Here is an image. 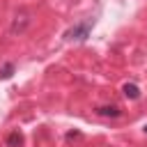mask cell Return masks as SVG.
Masks as SVG:
<instances>
[{"mask_svg": "<svg viewBox=\"0 0 147 147\" xmlns=\"http://www.w3.org/2000/svg\"><path fill=\"white\" fill-rule=\"evenodd\" d=\"M92 25H94V21H92V18H87V21H83V23L74 25L64 37H67V39H76V41H85V39H87V34H90V30H92Z\"/></svg>", "mask_w": 147, "mask_h": 147, "instance_id": "cell-1", "label": "cell"}, {"mask_svg": "<svg viewBox=\"0 0 147 147\" xmlns=\"http://www.w3.org/2000/svg\"><path fill=\"white\" fill-rule=\"evenodd\" d=\"M122 92H124L126 99H138V96H140V87H138L136 83H126V85L122 87Z\"/></svg>", "mask_w": 147, "mask_h": 147, "instance_id": "cell-2", "label": "cell"}, {"mask_svg": "<svg viewBox=\"0 0 147 147\" xmlns=\"http://www.w3.org/2000/svg\"><path fill=\"white\" fill-rule=\"evenodd\" d=\"M96 113H99V115H103V117H119V115H122L117 106H99V108H96Z\"/></svg>", "mask_w": 147, "mask_h": 147, "instance_id": "cell-3", "label": "cell"}, {"mask_svg": "<svg viewBox=\"0 0 147 147\" xmlns=\"http://www.w3.org/2000/svg\"><path fill=\"white\" fill-rule=\"evenodd\" d=\"M21 142H23V136H21L18 131H11V133L7 136V145H9V147H21Z\"/></svg>", "mask_w": 147, "mask_h": 147, "instance_id": "cell-4", "label": "cell"}, {"mask_svg": "<svg viewBox=\"0 0 147 147\" xmlns=\"http://www.w3.org/2000/svg\"><path fill=\"white\" fill-rule=\"evenodd\" d=\"M14 69H16V67H14V62H7V64H5L2 69H0V78H11Z\"/></svg>", "mask_w": 147, "mask_h": 147, "instance_id": "cell-5", "label": "cell"}, {"mask_svg": "<svg viewBox=\"0 0 147 147\" xmlns=\"http://www.w3.org/2000/svg\"><path fill=\"white\" fill-rule=\"evenodd\" d=\"M145 133H147V126H145Z\"/></svg>", "mask_w": 147, "mask_h": 147, "instance_id": "cell-6", "label": "cell"}]
</instances>
